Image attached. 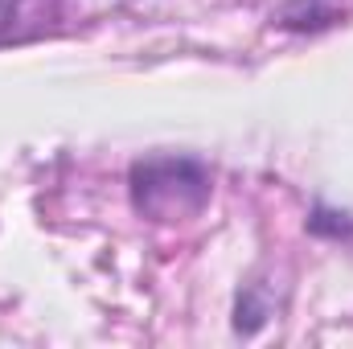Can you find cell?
<instances>
[{
	"label": "cell",
	"instance_id": "cell-2",
	"mask_svg": "<svg viewBox=\"0 0 353 349\" xmlns=\"http://www.w3.org/2000/svg\"><path fill=\"white\" fill-rule=\"evenodd\" d=\"M12 8H17V0H0V29L8 25V17H12Z\"/></svg>",
	"mask_w": 353,
	"mask_h": 349
},
{
	"label": "cell",
	"instance_id": "cell-1",
	"mask_svg": "<svg viewBox=\"0 0 353 349\" xmlns=\"http://www.w3.org/2000/svg\"><path fill=\"white\" fill-rule=\"evenodd\" d=\"M132 197H136L140 214H148L157 222H176L205 206L210 173L185 157H157V161H144L132 169Z\"/></svg>",
	"mask_w": 353,
	"mask_h": 349
}]
</instances>
